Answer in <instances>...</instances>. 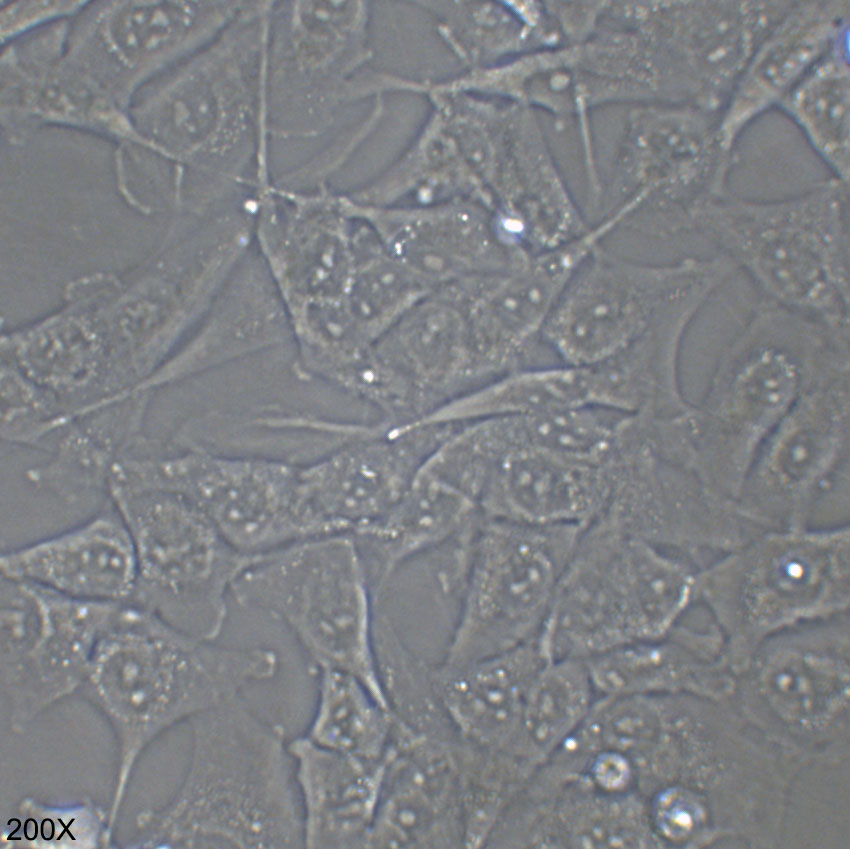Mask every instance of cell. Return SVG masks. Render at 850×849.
Instances as JSON below:
<instances>
[{"instance_id":"1","label":"cell","mask_w":850,"mask_h":849,"mask_svg":"<svg viewBox=\"0 0 850 849\" xmlns=\"http://www.w3.org/2000/svg\"><path fill=\"white\" fill-rule=\"evenodd\" d=\"M847 369L849 335L763 301L684 415L693 472L735 502L760 447L800 397Z\"/></svg>"},{"instance_id":"2","label":"cell","mask_w":850,"mask_h":849,"mask_svg":"<svg viewBox=\"0 0 850 849\" xmlns=\"http://www.w3.org/2000/svg\"><path fill=\"white\" fill-rule=\"evenodd\" d=\"M155 825L174 846L304 847L284 729L241 697L204 712L189 774Z\"/></svg>"},{"instance_id":"3","label":"cell","mask_w":850,"mask_h":849,"mask_svg":"<svg viewBox=\"0 0 850 849\" xmlns=\"http://www.w3.org/2000/svg\"><path fill=\"white\" fill-rule=\"evenodd\" d=\"M693 232L743 270L763 301L849 334V183L831 177L778 200L727 193L699 210Z\"/></svg>"},{"instance_id":"4","label":"cell","mask_w":850,"mask_h":849,"mask_svg":"<svg viewBox=\"0 0 850 849\" xmlns=\"http://www.w3.org/2000/svg\"><path fill=\"white\" fill-rule=\"evenodd\" d=\"M695 597L736 674L769 637L849 612V525L760 532L700 568Z\"/></svg>"},{"instance_id":"5","label":"cell","mask_w":850,"mask_h":849,"mask_svg":"<svg viewBox=\"0 0 850 849\" xmlns=\"http://www.w3.org/2000/svg\"><path fill=\"white\" fill-rule=\"evenodd\" d=\"M231 595L285 625L315 673L352 675L389 707L375 652L371 581L353 535L305 538L261 554Z\"/></svg>"},{"instance_id":"6","label":"cell","mask_w":850,"mask_h":849,"mask_svg":"<svg viewBox=\"0 0 850 849\" xmlns=\"http://www.w3.org/2000/svg\"><path fill=\"white\" fill-rule=\"evenodd\" d=\"M584 527L483 517L441 576L457 598L453 632L439 661L461 666L537 637Z\"/></svg>"},{"instance_id":"7","label":"cell","mask_w":850,"mask_h":849,"mask_svg":"<svg viewBox=\"0 0 850 849\" xmlns=\"http://www.w3.org/2000/svg\"><path fill=\"white\" fill-rule=\"evenodd\" d=\"M849 612L762 642L728 698L765 738L804 767L849 759Z\"/></svg>"},{"instance_id":"8","label":"cell","mask_w":850,"mask_h":849,"mask_svg":"<svg viewBox=\"0 0 850 849\" xmlns=\"http://www.w3.org/2000/svg\"><path fill=\"white\" fill-rule=\"evenodd\" d=\"M278 666L272 649L217 646L123 603L98 643L86 680L111 702L141 703L159 731L239 698L271 679Z\"/></svg>"},{"instance_id":"9","label":"cell","mask_w":850,"mask_h":849,"mask_svg":"<svg viewBox=\"0 0 850 849\" xmlns=\"http://www.w3.org/2000/svg\"><path fill=\"white\" fill-rule=\"evenodd\" d=\"M107 497L135 552V584L127 603L213 641L226 621L234 583L261 554L236 550L195 506L174 493L113 489Z\"/></svg>"},{"instance_id":"10","label":"cell","mask_w":850,"mask_h":849,"mask_svg":"<svg viewBox=\"0 0 850 849\" xmlns=\"http://www.w3.org/2000/svg\"><path fill=\"white\" fill-rule=\"evenodd\" d=\"M680 454L657 420L630 416L609 457V495L595 520L702 568L759 532L741 517L735 502L706 486Z\"/></svg>"},{"instance_id":"11","label":"cell","mask_w":850,"mask_h":849,"mask_svg":"<svg viewBox=\"0 0 850 849\" xmlns=\"http://www.w3.org/2000/svg\"><path fill=\"white\" fill-rule=\"evenodd\" d=\"M735 270L721 254L649 263L614 255L600 245L563 291L544 325L541 344L561 364L599 363L679 307L706 304Z\"/></svg>"},{"instance_id":"12","label":"cell","mask_w":850,"mask_h":849,"mask_svg":"<svg viewBox=\"0 0 850 849\" xmlns=\"http://www.w3.org/2000/svg\"><path fill=\"white\" fill-rule=\"evenodd\" d=\"M849 370L807 391L760 447L735 501L759 531L833 528L849 516Z\"/></svg>"},{"instance_id":"13","label":"cell","mask_w":850,"mask_h":849,"mask_svg":"<svg viewBox=\"0 0 850 849\" xmlns=\"http://www.w3.org/2000/svg\"><path fill=\"white\" fill-rule=\"evenodd\" d=\"M271 1H247L212 49L167 85L154 133L167 149L225 158L241 172L268 160L264 98Z\"/></svg>"},{"instance_id":"14","label":"cell","mask_w":850,"mask_h":849,"mask_svg":"<svg viewBox=\"0 0 850 849\" xmlns=\"http://www.w3.org/2000/svg\"><path fill=\"white\" fill-rule=\"evenodd\" d=\"M299 465L200 448L156 449L118 462L113 489H156L195 506L236 550L260 555L308 538Z\"/></svg>"},{"instance_id":"15","label":"cell","mask_w":850,"mask_h":849,"mask_svg":"<svg viewBox=\"0 0 850 849\" xmlns=\"http://www.w3.org/2000/svg\"><path fill=\"white\" fill-rule=\"evenodd\" d=\"M365 9L359 2L271 1L264 70L270 139L319 135L337 107L361 92L352 77L369 56Z\"/></svg>"},{"instance_id":"16","label":"cell","mask_w":850,"mask_h":849,"mask_svg":"<svg viewBox=\"0 0 850 849\" xmlns=\"http://www.w3.org/2000/svg\"><path fill=\"white\" fill-rule=\"evenodd\" d=\"M598 736L628 759L643 799L673 785L712 801L731 781L746 743L744 723L727 700L688 694L615 698L600 713Z\"/></svg>"},{"instance_id":"17","label":"cell","mask_w":850,"mask_h":849,"mask_svg":"<svg viewBox=\"0 0 850 849\" xmlns=\"http://www.w3.org/2000/svg\"><path fill=\"white\" fill-rule=\"evenodd\" d=\"M618 224L614 216L506 270L450 284L464 313L475 387L530 366L544 325L572 276Z\"/></svg>"},{"instance_id":"18","label":"cell","mask_w":850,"mask_h":849,"mask_svg":"<svg viewBox=\"0 0 850 849\" xmlns=\"http://www.w3.org/2000/svg\"><path fill=\"white\" fill-rule=\"evenodd\" d=\"M455 425L388 426L379 421L299 465V488L308 537L357 536L396 504L417 471Z\"/></svg>"},{"instance_id":"19","label":"cell","mask_w":850,"mask_h":849,"mask_svg":"<svg viewBox=\"0 0 850 849\" xmlns=\"http://www.w3.org/2000/svg\"><path fill=\"white\" fill-rule=\"evenodd\" d=\"M474 387L463 309L447 285L430 292L374 343L364 399L383 421L399 426Z\"/></svg>"},{"instance_id":"20","label":"cell","mask_w":850,"mask_h":849,"mask_svg":"<svg viewBox=\"0 0 850 849\" xmlns=\"http://www.w3.org/2000/svg\"><path fill=\"white\" fill-rule=\"evenodd\" d=\"M486 848H659L644 799L594 786L554 756L503 813Z\"/></svg>"},{"instance_id":"21","label":"cell","mask_w":850,"mask_h":849,"mask_svg":"<svg viewBox=\"0 0 850 849\" xmlns=\"http://www.w3.org/2000/svg\"><path fill=\"white\" fill-rule=\"evenodd\" d=\"M121 604L77 600L1 577L7 686L29 695H51L86 679L98 643Z\"/></svg>"},{"instance_id":"22","label":"cell","mask_w":850,"mask_h":849,"mask_svg":"<svg viewBox=\"0 0 850 849\" xmlns=\"http://www.w3.org/2000/svg\"><path fill=\"white\" fill-rule=\"evenodd\" d=\"M461 747L394 716L368 848H465Z\"/></svg>"},{"instance_id":"23","label":"cell","mask_w":850,"mask_h":849,"mask_svg":"<svg viewBox=\"0 0 850 849\" xmlns=\"http://www.w3.org/2000/svg\"><path fill=\"white\" fill-rule=\"evenodd\" d=\"M351 211L433 290L506 270L531 255L509 241L497 220L466 203L392 208L352 201Z\"/></svg>"},{"instance_id":"24","label":"cell","mask_w":850,"mask_h":849,"mask_svg":"<svg viewBox=\"0 0 850 849\" xmlns=\"http://www.w3.org/2000/svg\"><path fill=\"white\" fill-rule=\"evenodd\" d=\"M625 538L599 520L584 527L537 635L549 661H586L628 644L621 560Z\"/></svg>"},{"instance_id":"25","label":"cell","mask_w":850,"mask_h":849,"mask_svg":"<svg viewBox=\"0 0 850 849\" xmlns=\"http://www.w3.org/2000/svg\"><path fill=\"white\" fill-rule=\"evenodd\" d=\"M2 577L89 602L127 603L136 561L128 529L109 507L54 535L3 551Z\"/></svg>"},{"instance_id":"26","label":"cell","mask_w":850,"mask_h":849,"mask_svg":"<svg viewBox=\"0 0 850 849\" xmlns=\"http://www.w3.org/2000/svg\"><path fill=\"white\" fill-rule=\"evenodd\" d=\"M848 1H793L760 41L719 113L718 137L734 153L743 131L784 97L849 29Z\"/></svg>"},{"instance_id":"27","label":"cell","mask_w":850,"mask_h":849,"mask_svg":"<svg viewBox=\"0 0 850 849\" xmlns=\"http://www.w3.org/2000/svg\"><path fill=\"white\" fill-rule=\"evenodd\" d=\"M585 662L597 697L688 694L727 700L735 682L724 638L708 612L702 624L681 620L664 637Z\"/></svg>"},{"instance_id":"28","label":"cell","mask_w":850,"mask_h":849,"mask_svg":"<svg viewBox=\"0 0 850 849\" xmlns=\"http://www.w3.org/2000/svg\"><path fill=\"white\" fill-rule=\"evenodd\" d=\"M609 490L607 459L590 462L522 446L493 465L479 507L490 519L585 527L601 514Z\"/></svg>"},{"instance_id":"29","label":"cell","mask_w":850,"mask_h":849,"mask_svg":"<svg viewBox=\"0 0 850 849\" xmlns=\"http://www.w3.org/2000/svg\"><path fill=\"white\" fill-rule=\"evenodd\" d=\"M293 760L303 846L368 848L385 758L369 761L321 747L305 735L288 741Z\"/></svg>"},{"instance_id":"30","label":"cell","mask_w":850,"mask_h":849,"mask_svg":"<svg viewBox=\"0 0 850 849\" xmlns=\"http://www.w3.org/2000/svg\"><path fill=\"white\" fill-rule=\"evenodd\" d=\"M151 391H138L72 420L47 447L49 456L29 468L35 488L75 503L107 495L114 466L144 452Z\"/></svg>"},{"instance_id":"31","label":"cell","mask_w":850,"mask_h":849,"mask_svg":"<svg viewBox=\"0 0 850 849\" xmlns=\"http://www.w3.org/2000/svg\"><path fill=\"white\" fill-rule=\"evenodd\" d=\"M482 518L476 498L423 464L392 509L354 536L366 562L374 600L384 596L403 564L448 545Z\"/></svg>"},{"instance_id":"32","label":"cell","mask_w":850,"mask_h":849,"mask_svg":"<svg viewBox=\"0 0 850 849\" xmlns=\"http://www.w3.org/2000/svg\"><path fill=\"white\" fill-rule=\"evenodd\" d=\"M547 662L536 637L469 664H432V677L458 736L477 747L496 749L515 733L529 690Z\"/></svg>"},{"instance_id":"33","label":"cell","mask_w":850,"mask_h":849,"mask_svg":"<svg viewBox=\"0 0 850 849\" xmlns=\"http://www.w3.org/2000/svg\"><path fill=\"white\" fill-rule=\"evenodd\" d=\"M585 405H592L589 366H528L472 388L410 425H459Z\"/></svg>"},{"instance_id":"34","label":"cell","mask_w":850,"mask_h":849,"mask_svg":"<svg viewBox=\"0 0 850 849\" xmlns=\"http://www.w3.org/2000/svg\"><path fill=\"white\" fill-rule=\"evenodd\" d=\"M849 29L784 97L778 108L801 130L832 173L849 183Z\"/></svg>"},{"instance_id":"35","label":"cell","mask_w":850,"mask_h":849,"mask_svg":"<svg viewBox=\"0 0 850 849\" xmlns=\"http://www.w3.org/2000/svg\"><path fill=\"white\" fill-rule=\"evenodd\" d=\"M596 699L585 661H548L529 690L508 749L538 771L577 731Z\"/></svg>"},{"instance_id":"36","label":"cell","mask_w":850,"mask_h":849,"mask_svg":"<svg viewBox=\"0 0 850 849\" xmlns=\"http://www.w3.org/2000/svg\"><path fill=\"white\" fill-rule=\"evenodd\" d=\"M317 700L305 736L326 749L355 758L383 760L394 716L356 677L324 670L316 673Z\"/></svg>"},{"instance_id":"37","label":"cell","mask_w":850,"mask_h":849,"mask_svg":"<svg viewBox=\"0 0 850 849\" xmlns=\"http://www.w3.org/2000/svg\"><path fill=\"white\" fill-rule=\"evenodd\" d=\"M354 265L342 296L372 342L433 291L396 260L367 226L354 236Z\"/></svg>"},{"instance_id":"38","label":"cell","mask_w":850,"mask_h":849,"mask_svg":"<svg viewBox=\"0 0 850 849\" xmlns=\"http://www.w3.org/2000/svg\"><path fill=\"white\" fill-rule=\"evenodd\" d=\"M61 401L28 377L9 370L1 384V437L6 442L47 448L69 424Z\"/></svg>"}]
</instances>
